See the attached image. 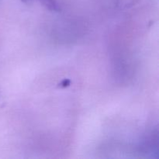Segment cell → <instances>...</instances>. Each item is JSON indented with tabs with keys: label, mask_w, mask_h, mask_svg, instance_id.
<instances>
[{
	"label": "cell",
	"mask_w": 159,
	"mask_h": 159,
	"mask_svg": "<svg viewBox=\"0 0 159 159\" xmlns=\"http://www.w3.org/2000/svg\"><path fill=\"white\" fill-rule=\"evenodd\" d=\"M40 2L49 10L57 11L58 10V6L56 0H40Z\"/></svg>",
	"instance_id": "cell-1"
},
{
	"label": "cell",
	"mask_w": 159,
	"mask_h": 159,
	"mask_svg": "<svg viewBox=\"0 0 159 159\" xmlns=\"http://www.w3.org/2000/svg\"><path fill=\"white\" fill-rule=\"evenodd\" d=\"M70 83H71V82H70L69 79H64L63 81H61L59 83L58 87H60V88H65V87L68 86L70 85Z\"/></svg>",
	"instance_id": "cell-2"
},
{
	"label": "cell",
	"mask_w": 159,
	"mask_h": 159,
	"mask_svg": "<svg viewBox=\"0 0 159 159\" xmlns=\"http://www.w3.org/2000/svg\"><path fill=\"white\" fill-rule=\"evenodd\" d=\"M21 1L23 2H26V3H27V2H30L31 0H21Z\"/></svg>",
	"instance_id": "cell-3"
}]
</instances>
